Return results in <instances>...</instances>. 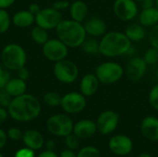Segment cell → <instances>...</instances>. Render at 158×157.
<instances>
[{"instance_id":"45","label":"cell","mask_w":158,"mask_h":157,"mask_svg":"<svg viewBox=\"0 0 158 157\" xmlns=\"http://www.w3.org/2000/svg\"><path fill=\"white\" fill-rule=\"evenodd\" d=\"M59 157H77V155L73 152V150L66 149V150H63L60 153Z\"/></svg>"},{"instance_id":"1","label":"cell","mask_w":158,"mask_h":157,"mask_svg":"<svg viewBox=\"0 0 158 157\" xmlns=\"http://www.w3.org/2000/svg\"><path fill=\"white\" fill-rule=\"evenodd\" d=\"M7 111L12 119L19 122H28L40 116L42 105L34 95L24 93L12 99Z\"/></svg>"},{"instance_id":"15","label":"cell","mask_w":158,"mask_h":157,"mask_svg":"<svg viewBox=\"0 0 158 157\" xmlns=\"http://www.w3.org/2000/svg\"><path fill=\"white\" fill-rule=\"evenodd\" d=\"M83 26L87 35L94 38L102 37L107 31L106 21L98 16H94L86 19L83 22Z\"/></svg>"},{"instance_id":"48","label":"cell","mask_w":158,"mask_h":157,"mask_svg":"<svg viewBox=\"0 0 158 157\" xmlns=\"http://www.w3.org/2000/svg\"><path fill=\"white\" fill-rule=\"evenodd\" d=\"M137 157H154L153 155H151L150 154H148V153H142V154H140Z\"/></svg>"},{"instance_id":"14","label":"cell","mask_w":158,"mask_h":157,"mask_svg":"<svg viewBox=\"0 0 158 157\" xmlns=\"http://www.w3.org/2000/svg\"><path fill=\"white\" fill-rule=\"evenodd\" d=\"M108 148L114 155L125 156L131 153L133 143L129 136L124 134H118L109 140Z\"/></svg>"},{"instance_id":"11","label":"cell","mask_w":158,"mask_h":157,"mask_svg":"<svg viewBox=\"0 0 158 157\" xmlns=\"http://www.w3.org/2000/svg\"><path fill=\"white\" fill-rule=\"evenodd\" d=\"M147 67L148 65L143 57L133 56L127 62L124 68V75L131 82H139L144 78L147 71Z\"/></svg>"},{"instance_id":"39","label":"cell","mask_w":158,"mask_h":157,"mask_svg":"<svg viewBox=\"0 0 158 157\" xmlns=\"http://www.w3.org/2000/svg\"><path fill=\"white\" fill-rule=\"evenodd\" d=\"M17 77L23 80V81H27L30 78V71L26 67H22L19 69L17 70Z\"/></svg>"},{"instance_id":"6","label":"cell","mask_w":158,"mask_h":157,"mask_svg":"<svg viewBox=\"0 0 158 157\" xmlns=\"http://www.w3.org/2000/svg\"><path fill=\"white\" fill-rule=\"evenodd\" d=\"M53 73L55 78L59 82L64 84H71L78 80L80 70L75 62L65 58L55 63Z\"/></svg>"},{"instance_id":"18","label":"cell","mask_w":158,"mask_h":157,"mask_svg":"<svg viewBox=\"0 0 158 157\" xmlns=\"http://www.w3.org/2000/svg\"><path fill=\"white\" fill-rule=\"evenodd\" d=\"M141 132L145 139L151 142L158 141V118L154 116L145 117L141 122Z\"/></svg>"},{"instance_id":"37","label":"cell","mask_w":158,"mask_h":157,"mask_svg":"<svg viewBox=\"0 0 158 157\" xmlns=\"http://www.w3.org/2000/svg\"><path fill=\"white\" fill-rule=\"evenodd\" d=\"M69 6H70V3L68 1V0H56L53 3L52 6L58 10V11H64V10H67L69 8Z\"/></svg>"},{"instance_id":"23","label":"cell","mask_w":158,"mask_h":157,"mask_svg":"<svg viewBox=\"0 0 158 157\" xmlns=\"http://www.w3.org/2000/svg\"><path fill=\"white\" fill-rule=\"evenodd\" d=\"M12 19V23L18 28H28L35 23V16L28 9L17 11Z\"/></svg>"},{"instance_id":"9","label":"cell","mask_w":158,"mask_h":157,"mask_svg":"<svg viewBox=\"0 0 158 157\" xmlns=\"http://www.w3.org/2000/svg\"><path fill=\"white\" fill-rule=\"evenodd\" d=\"M113 12L119 20L129 22L138 17L139 6L136 0H115Z\"/></svg>"},{"instance_id":"17","label":"cell","mask_w":158,"mask_h":157,"mask_svg":"<svg viewBox=\"0 0 158 157\" xmlns=\"http://www.w3.org/2000/svg\"><path fill=\"white\" fill-rule=\"evenodd\" d=\"M97 132L95 121L92 119H81L73 126V133L79 139H89Z\"/></svg>"},{"instance_id":"16","label":"cell","mask_w":158,"mask_h":157,"mask_svg":"<svg viewBox=\"0 0 158 157\" xmlns=\"http://www.w3.org/2000/svg\"><path fill=\"white\" fill-rule=\"evenodd\" d=\"M100 85L101 83L94 72L86 73L80 81V93H81L85 97H91L98 92Z\"/></svg>"},{"instance_id":"5","label":"cell","mask_w":158,"mask_h":157,"mask_svg":"<svg viewBox=\"0 0 158 157\" xmlns=\"http://www.w3.org/2000/svg\"><path fill=\"white\" fill-rule=\"evenodd\" d=\"M94 74L101 84L113 85L118 82L124 75V68L118 62L106 61L97 65L94 68Z\"/></svg>"},{"instance_id":"34","label":"cell","mask_w":158,"mask_h":157,"mask_svg":"<svg viewBox=\"0 0 158 157\" xmlns=\"http://www.w3.org/2000/svg\"><path fill=\"white\" fill-rule=\"evenodd\" d=\"M148 41L151 46L158 49V24L151 28L148 33Z\"/></svg>"},{"instance_id":"19","label":"cell","mask_w":158,"mask_h":157,"mask_svg":"<svg viewBox=\"0 0 158 157\" xmlns=\"http://www.w3.org/2000/svg\"><path fill=\"white\" fill-rule=\"evenodd\" d=\"M69 12L71 19L83 23L88 17L89 6L82 0H75L72 3H70Z\"/></svg>"},{"instance_id":"51","label":"cell","mask_w":158,"mask_h":157,"mask_svg":"<svg viewBox=\"0 0 158 157\" xmlns=\"http://www.w3.org/2000/svg\"><path fill=\"white\" fill-rule=\"evenodd\" d=\"M0 157H4V156H3V155H2L1 153H0Z\"/></svg>"},{"instance_id":"20","label":"cell","mask_w":158,"mask_h":157,"mask_svg":"<svg viewBox=\"0 0 158 157\" xmlns=\"http://www.w3.org/2000/svg\"><path fill=\"white\" fill-rule=\"evenodd\" d=\"M22 142L26 147L34 150H40L44 144V136L35 130H27L23 132Z\"/></svg>"},{"instance_id":"29","label":"cell","mask_w":158,"mask_h":157,"mask_svg":"<svg viewBox=\"0 0 158 157\" xmlns=\"http://www.w3.org/2000/svg\"><path fill=\"white\" fill-rule=\"evenodd\" d=\"M143 60L148 66H155L158 63V49L150 46L143 54Z\"/></svg>"},{"instance_id":"32","label":"cell","mask_w":158,"mask_h":157,"mask_svg":"<svg viewBox=\"0 0 158 157\" xmlns=\"http://www.w3.org/2000/svg\"><path fill=\"white\" fill-rule=\"evenodd\" d=\"M79 140L80 139L72 132V133H70L65 137V144H66L68 149L74 151L75 149H77L79 147V144H80Z\"/></svg>"},{"instance_id":"13","label":"cell","mask_w":158,"mask_h":157,"mask_svg":"<svg viewBox=\"0 0 158 157\" xmlns=\"http://www.w3.org/2000/svg\"><path fill=\"white\" fill-rule=\"evenodd\" d=\"M120 116L118 112L113 110L103 111L96 118L95 123L97 131L102 135L111 134L119 123Z\"/></svg>"},{"instance_id":"21","label":"cell","mask_w":158,"mask_h":157,"mask_svg":"<svg viewBox=\"0 0 158 157\" xmlns=\"http://www.w3.org/2000/svg\"><path fill=\"white\" fill-rule=\"evenodd\" d=\"M125 35L131 43H138L146 37V28L139 22H131L128 24L124 30Z\"/></svg>"},{"instance_id":"24","label":"cell","mask_w":158,"mask_h":157,"mask_svg":"<svg viewBox=\"0 0 158 157\" xmlns=\"http://www.w3.org/2000/svg\"><path fill=\"white\" fill-rule=\"evenodd\" d=\"M4 88L14 98V97H17V96L26 93L27 83H26V81H23L18 77L10 78Z\"/></svg>"},{"instance_id":"28","label":"cell","mask_w":158,"mask_h":157,"mask_svg":"<svg viewBox=\"0 0 158 157\" xmlns=\"http://www.w3.org/2000/svg\"><path fill=\"white\" fill-rule=\"evenodd\" d=\"M12 19L6 9L0 8V34L6 32L10 27Z\"/></svg>"},{"instance_id":"30","label":"cell","mask_w":158,"mask_h":157,"mask_svg":"<svg viewBox=\"0 0 158 157\" xmlns=\"http://www.w3.org/2000/svg\"><path fill=\"white\" fill-rule=\"evenodd\" d=\"M100 152L96 147L85 146L81 148L77 154V157H100Z\"/></svg>"},{"instance_id":"36","label":"cell","mask_w":158,"mask_h":157,"mask_svg":"<svg viewBox=\"0 0 158 157\" xmlns=\"http://www.w3.org/2000/svg\"><path fill=\"white\" fill-rule=\"evenodd\" d=\"M7 138H9L10 140L12 141H19L22 139V135H23V132L19 129V128H10L8 130H7Z\"/></svg>"},{"instance_id":"40","label":"cell","mask_w":158,"mask_h":157,"mask_svg":"<svg viewBox=\"0 0 158 157\" xmlns=\"http://www.w3.org/2000/svg\"><path fill=\"white\" fill-rule=\"evenodd\" d=\"M138 1L140 2V6L142 9L156 6V1L155 0H138Z\"/></svg>"},{"instance_id":"12","label":"cell","mask_w":158,"mask_h":157,"mask_svg":"<svg viewBox=\"0 0 158 157\" xmlns=\"http://www.w3.org/2000/svg\"><path fill=\"white\" fill-rule=\"evenodd\" d=\"M62 14L60 11L55 9L53 6L42 8L41 11L35 16L36 25L49 31L56 30L59 22L62 20Z\"/></svg>"},{"instance_id":"46","label":"cell","mask_w":158,"mask_h":157,"mask_svg":"<svg viewBox=\"0 0 158 157\" xmlns=\"http://www.w3.org/2000/svg\"><path fill=\"white\" fill-rule=\"evenodd\" d=\"M37 157H58L57 155L54 152V151H51V150H46L43 153H41Z\"/></svg>"},{"instance_id":"4","label":"cell","mask_w":158,"mask_h":157,"mask_svg":"<svg viewBox=\"0 0 158 157\" xmlns=\"http://www.w3.org/2000/svg\"><path fill=\"white\" fill-rule=\"evenodd\" d=\"M1 63L9 71H17L27 63V53L19 43L6 44L1 52Z\"/></svg>"},{"instance_id":"7","label":"cell","mask_w":158,"mask_h":157,"mask_svg":"<svg viewBox=\"0 0 158 157\" xmlns=\"http://www.w3.org/2000/svg\"><path fill=\"white\" fill-rule=\"evenodd\" d=\"M74 123L66 114H56L51 116L46 121L47 130L58 137H66L73 132Z\"/></svg>"},{"instance_id":"33","label":"cell","mask_w":158,"mask_h":157,"mask_svg":"<svg viewBox=\"0 0 158 157\" xmlns=\"http://www.w3.org/2000/svg\"><path fill=\"white\" fill-rule=\"evenodd\" d=\"M12 99H13V97L6 92V90L5 88L0 89V106L7 109L9 105L12 102Z\"/></svg>"},{"instance_id":"47","label":"cell","mask_w":158,"mask_h":157,"mask_svg":"<svg viewBox=\"0 0 158 157\" xmlns=\"http://www.w3.org/2000/svg\"><path fill=\"white\" fill-rule=\"evenodd\" d=\"M55 143H54V141H49L48 143H47V150H51V151H53V149L55 148Z\"/></svg>"},{"instance_id":"49","label":"cell","mask_w":158,"mask_h":157,"mask_svg":"<svg viewBox=\"0 0 158 157\" xmlns=\"http://www.w3.org/2000/svg\"><path fill=\"white\" fill-rule=\"evenodd\" d=\"M156 80H157L158 81V68H156Z\"/></svg>"},{"instance_id":"26","label":"cell","mask_w":158,"mask_h":157,"mask_svg":"<svg viewBox=\"0 0 158 157\" xmlns=\"http://www.w3.org/2000/svg\"><path fill=\"white\" fill-rule=\"evenodd\" d=\"M31 38L35 43L43 45L48 41L49 35H48L47 30L36 25L31 31Z\"/></svg>"},{"instance_id":"41","label":"cell","mask_w":158,"mask_h":157,"mask_svg":"<svg viewBox=\"0 0 158 157\" xmlns=\"http://www.w3.org/2000/svg\"><path fill=\"white\" fill-rule=\"evenodd\" d=\"M41 9H42V7H41L37 3H31V4H30L29 6H28V10H29L31 14H33L34 16H36V15L41 11Z\"/></svg>"},{"instance_id":"44","label":"cell","mask_w":158,"mask_h":157,"mask_svg":"<svg viewBox=\"0 0 158 157\" xmlns=\"http://www.w3.org/2000/svg\"><path fill=\"white\" fill-rule=\"evenodd\" d=\"M16 0H0V8L3 9H6L8 7H10Z\"/></svg>"},{"instance_id":"27","label":"cell","mask_w":158,"mask_h":157,"mask_svg":"<svg viewBox=\"0 0 158 157\" xmlns=\"http://www.w3.org/2000/svg\"><path fill=\"white\" fill-rule=\"evenodd\" d=\"M61 99H62V96L58 93L54 92V91L46 92L43 96L44 103L46 105L51 106V107L59 106L61 105Z\"/></svg>"},{"instance_id":"31","label":"cell","mask_w":158,"mask_h":157,"mask_svg":"<svg viewBox=\"0 0 158 157\" xmlns=\"http://www.w3.org/2000/svg\"><path fill=\"white\" fill-rule=\"evenodd\" d=\"M148 102L155 110L158 111V82L150 90L148 94Z\"/></svg>"},{"instance_id":"43","label":"cell","mask_w":158,"mask_h":157,"mask_svg":"<svg viewBox=\"0 0 158 157\" xmlns=\"http://www.w3.org/2000/svg\"><path fill=\"white\" fill-rule=\"evenodd\" d=\"M7 141V134L0 129V150L6 145Z\"/></svg>"},{"instance_id":"22","label":"cell","mask_w":158,"mask_h":157,"mask_svg":"<svg viewBox=\"0 0 158 157\" xmlns=\"http://www.w3.org/2000/svg\"><path fill=\"white\" fill-rule=\"evenodd\" d=\"M139 23L145 28H153L158 24V8L153 6L150 8L142 9L138 15Z\"/></svg>"},{"instance_id":"8","label":"cell","mask_w":158,"mask_h":157,"mask_svg":"<svg viewBox=\"0 0 158 157\" xmlns=\"http://www.w3.org/2000/svg\"><path fill=\"white\" fill-rule=\"evenodd\" d=\"M42 46L44 56L54 63L67 58L69 55V47L58 38L48 39V41Z\"/></svg>"},{"instance_id":"35","label":"cell","mask_w":158,"mask_h":157,"mask_svg":"<svg viewBox=\"0 0 158 157\" xmlns=\"http://www.w3.org/2000/svg\"><path fill=\"white\" fill-rule=\"evenodd\" d=\"M10 72L8 69H6L2 63H0V89L4 88L6 84V82L10 79Z\"/></svg>"},{"instance_id":"38","label":"cell","mask_w":158,"mask_h":157,"mask_svg":"<svg viewBox=\"0 0 158 157\" xmlns=\"http://www.w3.org/2000/svg\"><path fill=\"white\" fill-rule=\"evenodd\" d=\"M34 152L32 149L25 147L22 149H19L16 152L15 154V157H34Z\"/></svg>"},{"instance_id":"2","label":"cell","mask_w":158,"mask_h":157,"mask_svg":"<svg viewBox=\"0 0 158 157\" xmlns=\"http://www.w3.org/2000/svg\"><path fill=\"white\" fill-rule=\"evenodd\" d=\"M131 43L124 32L118 31H106L99 41L100 55L107 58L128 55L131 49Z\"/></svg>"},{"instance_id":"50","label":"cell","mask_w":158,"mask_h":157,"mask_svg":"<svg viewBox=\"0 0 158 157\" xmlns=\"http://www.w3.org/2000/svg\"><path fill=\"white\" fill-rule=\"evenodd\" d=\"M156 1V6L158 8V0H155Z\"/></svg>"},{"instance_id":"42","label":"cell","mask_w":158,"mask_h":157,"mask_svg":"<svg viewBox=\"0 0 158 157\" xmlns=\"http://www.w3.org/2000/svg\"><path fill=\"white\" fill-rule=\"evenodd\" d=\"M8 116H9V115H8L7 109L5 108V107L0 106V125L3 124V123L6 120V118H7Z\"/></svg>"},{"instance_id":"3","label":"cell","mask_w":158,"mask_h":157,"mask_svg":"<svg viewBox=\"0 0 158 157\" xmlns=\"http://www.w3.org/2000/svg\"><path fill=\"white\" fill-rule=\"evenodd\" d=\"M57 38L69 48L81 47L87 38L83 23L73 19H62L56 28Z\"/></svg>"},{"instance_id":"25","label":"cell","mask_w":158,"mask_h":157,"mask_svg":"<svg viewBox=\"0 0 158 157\" xmlns=\"http://www.w3.org/2000/svg\"><path fill=\"white\" fill-rule=\"evenodd\" d=\"M81 51L88 56H98L100 55L99 41L94 37L86 38L85 41L81 45Z\"/></svg>"},{"instance_id":"10","label":"cell","mask_w":158,"mask_h":157,"mask_svg":"<svg viewBox=\"0 0 158 157\" xmlns=\"http://www.w3.org/2000/svg\"><path fill=\"white\" fill-rule=\"evenodd\" d=\"M87 97L81 93L70 92L62 96L61 108L64 112L69 115H76L82 112L87 105Z\"/></svg>"}]
</instances>
